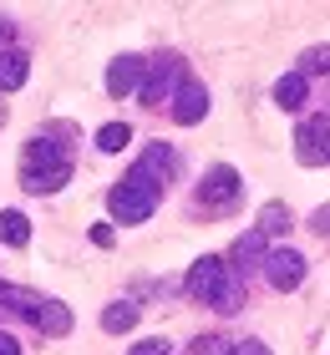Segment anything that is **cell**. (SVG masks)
Segmentation results:
<instances>
[{
	"instance_id": "1",
	"label": "cell",
	"mask_w": 330,
	"mask_h": 355,
	"mask_svg": "<svg viewBox=\"0 0 330 355\" xmlns=\"http://www.w3.org/2000/svg\"><path fill=\"white\" fill-rule=\"evenodd\" d=\"M158 198H163V183H153L142 168H127V178L107 193V208L117 223H142V218H153Z\"/></svg>"
},
{
	"instance_id": "2",
	"label": "cell",
	"mask_w": 330,
	"mask_h": 355,
	"mask_svg": "<svg viewBox=\"0 0 330 355\" xmlns=\"http://www.w3.org/2000/svg\"><path fill=\"white\" fill-rule=\"evenodd\" d=\"M188 82V71H183V61L178 56H153L147 61V71H142V87H138V102L142 107H158V102H173V92Z\"/></svg>"
},
{
	"instance_id": "3",
	"label": "cell",
	"mask_w": 330,
	"mask_h": 355,
	"mask_svg": "<svg viewBox=\"0 0 330 355\" xmlns=\"http://www.w3.org/2000/svg\"><path fill=\"white\" fill-rule=\"evenodd\" d=\"M234 279V274H229V264L219 259V254H204V259H193V269H188V279H183V289L193 300H204V304H213L224 295V284Z\"/></svg>"
},
{
	"instance_id": "4",
	"label": "cell",
	"mask_w": 330,
	"mask_h": 355,
	"mask_svg": "<svg viewBox=\"0 0 330 355\" xmlns=\"http://www.w3.org/2000/svg\"><path fill=\"white\" fill-rule=\"evenodd\" d=\"M239 173L234 168H229V163H219V168H208L204 173V183H198V203H204V208H219V214H224V208H234L239 203Z\"/></svg>"
},
{
	"instance_id": "5",
	"label": "cell",
	"mask_w": 330,
	"mask_h": 355,
	"mask_svg": "<svg viewBox=\"0 0 330 355\" xmlns=\"http://www.w3.org/2000/svg\"><path fill=\"white\" fill-rule=\"evenodd\" d=\"M295 157H300L305 168L330 163V117H310V122H300V132H295Z\"/></svg>"
},
{
	"instance_id": "6",
	"label": "cell",
	"mask_w": 330,
	"mask_h": 355,
	"mask_svg": "<svg viewBox=\"0 0 330 355\" xmlns=\"http://www.w3.org/2000/svg\"><path fill=\"white\" fill-rule=\"evenodd\" d=\"M51 168H72V148L51 137H31L21 153V173H51Z\"/></svg>"
},
{
	"instance_id": "7",
	"label": "cell",
	"mask_w": 330,
	"mask_h": 355,
	"mask_svg": "<svg viewBox=\"0 0 330 355\" xmlns=\"http://www.w3.org/2000/svg\"><path fill=\"white\" fill-rule=\"evenodd\" d=\"M264 279H270L274 289H300V279H305V254L270 249V259H264Z\"/></svg>"
},
{
	"instance_id": "8",
	"label": "cell",
	"mask_w": 330,
	"mask_h": 355,
	"mask_svg": "<svg viewBox=\"0 0 330 355\" xmlns=\"http://www.w3.org/2000/svg\"><path fill=\"white\" fill-rule=\"evenodd\" d=\"M208 117V87L204 82H188L173 92V122H183V127H193V122H204Z\"/></svg>"
},
{
	"instance_id": "9",
	"label": "cell",
	"mask_w": 330,
	"mask_h": 355,
	"mask_svg": "<svg viewBox=\"0 0 330 355\" xmlns=\"http://www.w3.org/2000/svg\"><path fill=\"white\" fill-rule=\"evenodd\" d=\"M142 71H147L142 56H117V61L107 67V92H112V96H132V92L142 87Z\"/></svg>"
},
{
	"instance_id": "10",
	"label": "cell",
	"mask_w": 330,
	"mask_h": 355,
	"mask_svg": "<svg viewBox=\"0 0 330 355\" xmlns=\"http://www.w3.org/2000/svg\"><path fill=\"white\" fill-rule=\"evenodd\" d=\"M138 168L153 178V183H168V178L178 173V153L168 148V142H147L142 148V157H138Z\"/></svg>"
},
{
	"instance_id": "11",
	"label": "cell",
	"mask_w": 330,
	"mask_h": 355,
	"mask_svg": "<svg viewBox=\"0 0 330 355\" xmlns=\"http://www.w3.org/2000/svg\"><path fill=\"white\" fill-rule=\"evenodd\" d=\"M41 304H46V295H36V289H26V284H0V310H15V315L36 320Z\"/></svg>"
},
{
	"instance_id": "12",
	"label": "cell",
	"mask_w": 330,
	"mask_h": 355,
	"mask_svg": "<svg viewBox=\"0 0 330 355\" xmlns=\"http://www.w3.org/2000/svg\"><path fill=\"white\" fill-rule=\"evenodd\" d=\"M264 259H270V244H264L259 229H249V234L234 239V269H254V264H264Z\"/></svg>"
},
{
	"instance_id": "13",
	"label": "cell",
	"mask_w": 330,
	"mask_h": 355,
	"mask_svg": "<svg viewBox=\"0 0 330 355\" xmlns=\"http://www.w3.org/2000/svg\"><path fill=\"white\" fill-rule=\"evenodd\" d=\"M26 76H31V61H26V51H0V92H21L26 87Z\"/></svg>"
},
{
	"instance_id": "14",
	"label": "cell",
	"mask_w": 330,
	"mask_h": 355,
	"mask_svg": "<svg viewBox=\"0 0 330 355\" xmlns=\"http://www.w3.org/2000/svg\"><path fill=\"white\" fill-rule=\"evenodd\" d=\"M305 96H310V82H305L300 71H290V76H279V82H274V107L300 112V107H305Z\"/></svg>"
},
{
	"instance_id": "15",
	"label": "cell",
	"mask_w": 330,
	"mask_h": 355,
	"mask_svg": "<svg viewBox=\"0 0 330 355\" xmlns=\"http://www.w3.org/2000/svg\"><path fill=\"white\" fill-rule=\"evenodd\" d=\"M138 315H142V304L117 300V304H107V310H102V330H107V335H127L132 325H138Z\"/></svg>"
},
{
	"instance_id": "16",
	"label": "cell",
	"mask_w": 330,
	"mask_h": 355,
	"mask_svg": "<svg viewBox=\"0 0 330 355\" xmlns=\"http://www.w3.org/2000/svg\"><path fill=\"white\" fill-rule=\"evenodd\" d=\"M36 330L41 335H72V310H66L61 300H46L41 315H36Z\"/></svg>"
},
{
	"instance_id": "17",
	"label": "cell",
	"mask_w": 330,
	"mask_h": 355,
	"mask_svg": "<svg viewBox=\"0 0 330 355\" xmlns=\"http://www.w3.org/2000/svg\"><path fill=\"white\" fill-rule=\"evenodd\" d=\"M0 244L26 249V244H31V218L15 214V208H6V214H0Z\"/></svg>"
},
{
	"instance_id": "18",
	"label": "cell",
	"mask_w": 330,
	"mask_h": 355,
	"mask_svg": "<svg viewBox=\"0 0 330 355\" xmlns=\"http://www.w3.org/2000/svg\"><path fill=\"white\" fill-rule=\"evenodd\" d=\"M66 178H72V168H51V173H21V188H26V193H56V188H66Z\"/></svg>"
},
{
	"instance_id": "19",
	"label": "cell",
	"mask_w": 330,
	"mask_h": 355,
	"mask_svg": "<svg viewBox=\"0 0 330 355\" xmlns=\"http://www.w3.org/2000/svg\"><path fill=\"white\" fill-rule=\"evenodd\" d=\"M285 229H290V208L285 203H264L259 208V234L270 239V234H285Z\"/></svg>"
},
{
	"instance_id": "20",
	"label": "cell",
	"mask_w": 330,
	"mask_h": 355,
	"mask_svg": "<svg viewBox=\"0 0 330 355\" xmlns=\"http://www.w3.org/2000/svg\"><path fill=\"white\" fill-rule=\"evenodd\" d=\"M127 142H132V132H127V122H107L102 132H97V148H102V153H122Z\"/></svg>"
},
{
	"instance_id": "21",
	"label": "cell",
	"mask_w": 330,
	"mask_h": 355,
	"mask_svg": "<svg viewBox=\"0 0 330 355\" xmlns=\"http://www.w3.org/2000/svg\"><path fill=\"white\" fill-rule=\"evenodd\" d=\"M325 71H330V46H310L300 56V76L310 82V76H325Z\"/></svg>"
},
{
	"instance_id": "22",
	"label": "cell",
	"mask_w": 330,
	"mask_h": 355,
	"mask_svg": "<svg viewBox=\"0 0 330 355\" xmlns=\"http://www.w3.org/2000/svg\"><path fill=\"white\" fill-rule=\"evenodd\" d=\"M213 310H219V315H234V310H244V284H239V279H229V284H224V295L213 300Z\"/></svg>"
},
{
	"instance_id": "23",
	"label": "cell",
	"mask_w": 330,
	"mask_h": 355,
	"mask_svg": "<svg viewBox=\"0 0 330 355\" xmlns=\"http://www.w3.org/2000/svg\"><path fill=\"white\" fill-rule=\"evenodd\" d=\"M234 345L229 340H213V335H204V340H193V355H229Z\"/></svg>"
},
{
	"instance_id": "24",
	"label": "cell",
	"mask_w": 330,
	"mask_h": 355,
	"mask_svg": "<svg viewBox=\"0 0 330 355\" xmlns=\"http://www.w3.org/2000/svg\"><path fill=\"white\" fill-rule=\"evenodd\" d=\"M168 350H173V345H168V340H158V335H153V340H138V345H132L127 355H168Z\"/></svg>"
},
{
	"instance_id": "25",
	"label": "cell",
	"mask_w": 330,
	"mask_h": 355,
	"mask_svg": "<svg viewBox=\"0 0 330 355\" xmlns=\"http://www.w3.org/2000/svg\"><path fill=\"white\" fill-rule=\"evenodd\" d=\"M229 355H274V350L264 345V340H234V350H229Z\"/></svg>"
},
{
	"instance_id": "26",
	"label": "cell",
	"mask_w": 330,
	"mask_h": 355,
	"mask_svg": "<svg viewBox=\"0 0 330 355\" xmlns=\"http://www.w3.org/2000/svg\"><path fill=\"white\" fill-rule=\"evenodd\" d=\"M310 229H315V234H330V203H325V208H315V214H310Z\"/></svg>"
},
{
	"instance_id": "27",
	"label": "cell",
	"mask_w": 330,
	"mask_h": 355,
	"mask_svg": "<svg viewBox=\"0 0 330 355\" xmlns=\"http://www.w3.org/2000/svg\"><path fill=\"white\" fill-rule=\"evenodd\" d=\"M92 244L97 249H112V229H107V223H92Z\"/></svg>"
},
{
	"instance_id": "28",
	"label": "cell",
	"mask_w": 330,
	"mask_h": 355,
	"mask_svg": "<svg viewBox=\"0 0 330 355\" xmlns=\"http://www.w3.org/2000/svg\"><path fill=\"white\" fill-rule=\"evenodd\" d=\"M10 41H15V21L0 15V51H10Z\"/></svg>"
},
{
	"instance_id": "29",
	"label": "cell",
	"mask_w": 330,
	"mask_h": 355,
	"mask_svg": "<svg viewBox=\"0 0 330 355\" xmlns=\"http://www.w3.org/2000/svg\"><path fill=\"white\" fill-rule=\"evenodd\" d=\"M0 355H21V345H15V335L0 330Z\"/></svg>"
}]
</instances>
